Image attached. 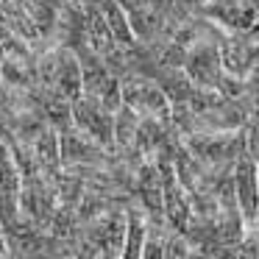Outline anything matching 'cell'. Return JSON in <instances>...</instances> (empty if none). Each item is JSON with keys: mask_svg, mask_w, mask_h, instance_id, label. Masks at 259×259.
I'll return each instance as SVG.
<instances>
[{"mask_svg": "<svg viewBox=\"0 0 259 259\" xmlns=\"http://www.w3.org/2000/svg\"><path fill=\"white\" fill-rule=\"evenodd\" d=\"M184 73L192 78L195 87H218V78L223 75V64H220V45L214 39L201 36L187 48L184 59Z\"/></svg>", "mask_w": 259, "mask_h": 259, "instance_id": "1", "label": "cell"}, {"mask_svg": "<svg viewBox=\"0 0 259 259\" xmlns=\"http://www.w3.org/2000/svg\"><path fill=\"white\" fill-rule=\"evenodd\" d=\"M256 62H259L256 36H251L248 31H234L231 36L229 34L223 36V42H220V64L226 67V73L245 78Z\"/></svg>", "mask_w": 259, "mask_h": 259, "instance_id": "2", "label": "cell"}, {"mask_svg": "<svg viewBox=\"0 0 259 259\" xmlns=\"http://www.w3.org/2000/svg\"><path fill=\"white\" fill-rule=\"evenodd\" d=\"M53 90L67 101L81 95V67L78 56L70 48H56V70H53Z\"/></svg>", "mask_w": 259, "mask_h": 259, "instance_id": "3", "label": "cell"}, {"mask_svg": "<svg viewBox=\"0 0 259 259\" xmlns=\"http://www.w3.org/2000/svg\"><path fill=\"white\" fill-rule=\"evenodd\" d=\"M31 151L39 164L42 176H56L62 170V156H59V131L53 125H45L39 134L31 140Z\"/></svg>", "mask_w": 259, "mask_h": 259, "instance_id": "4", "label": "cell"}, {"mask_svg": "<svg viewBox=\"0 0 259 259\" xmlns=\"http://www.w3.org/2000/svg\"><path fill=\"white\" fill-rule=\"evenodd\" d=\"M156 84L170 103H187L192 87H195L192 78L184 73V67H162L156 75Z\"/></svg>", "mask_w": 259, "mask_h": 259, "instance_id": "5", "label": "cell"}, {"mask_svg": "<svg viewBox=\"0 0 259 259\" xmlns=\"http://www.w3.org/2000/svg\"><path fill=\"white\" fill-rule=\"evenodd\" d=\"M98 103H101L103 109H106L109 114H114L117 112V106L123 103V98H120V84H117V78H109L106 84H103V90L98 92V98H95Z\"/></svg>", "mask_w": 259, "mask_h": 259, "instance_id": "6", "label": "cell"}, {"mask_svg": "<svg viewBox=\"0 0 259 259\" xmlns=\"http://www.w3.org/2000/svg\"><path fill=\"white\" fill-rule=\"evenodd\" d=\"M14 3H20V6H25V3H28V0H14Z\"/></svg>", "mask_w": 259, "mask_h": 259, "instance_id": "7", "label": "cell"}]
</instances>
